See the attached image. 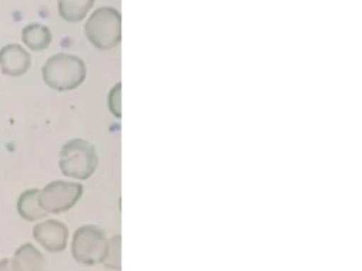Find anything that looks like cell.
<instances>
[{"label":"cell","mask_w":362,"mask_h":271,"mask_svg":"<svg viewBox=\"0 0 362 271\" xmlns=\"http://www.w3.org/2000/svg\"><path fill=\"white\" fill-rule=\"evenodd\" d=\"M88 69L83 59L69 53L52 55L42 68V78L48 87L57 91L78 88L86 80Z\"/></svg>","instance_id":"cell-1"},{"label":"cell","mask_w":362,"mask_h":271,"mask_svg":"<svg viewBox=\"0 0 362 271\" xmlns=\"http://www.w3.org/2000/svg\"><path fill=\"white\" fill-rule=\"evenodd\" d=\"M99 164L96 147L81 138L69 140L61 148L59 167L63 175L77 180H88Z\"/></svg>","instance_id":"cell-2"},{"label":"cell","mask_w":362,"mask_h":271,"mask_svg":"<svg viewBox=\"0 0 362 271\" xmlns=\"http://www.w3.org/2000/svg\"><path fill=\"white\" fill-rule=\"evenodd\" d=\"M84 33L99 50L116 48L122 42V15L112 6H100L88 17Z\"/></svg>","instance_id":"cell-3"},{"label":"cell","mask_w":362,"mask_h":271,"mask_svg":"<svg viewBox=\"0 0 362 271\" xmlns=\"http://www.w3.org/2000/svg\"><path fill=\"white\" fill-rule=\"evenodd\" d=\"M109 249L107 233L97 224H84L74 233L71 254L84 266L103 264Z\"/></svg>","instance_id":"cell-4"},{"label":"cell","mask_w":362,"mask_h":271,"mask_svg":"<svg viewBox=\"0 0 362 271\" xmlns=\"http://www.w3.org/2000/svg\"><path fill=\"white\" fill-rule=\"evenodd\" d=\"M83 194V186L79 182L54 180L40 191L39 203L48 214H61L71 210Z\"/></svg>","instance_id":"cell-5"},{"label":"cell","mask_w":362,"mask_h":271,"mask_svg":"<svg viewBox=\"0 0 362 271\" xmlns=\"http://www.w3.org/2000/svg\"><path fill=\"white\" fill-rule=\"evenodd\" d=\"M33 237L48 252L61 253L66 249L69 230L64 222L48 219L33 227Z\"/></svg>","instance_id":"cell-6"},{"label":"cell","mask_w":362,"mask_h":271,"mask_svg":"<svg viewBox=\"0 0 362 271\" xmlns=\"http://www.w3.org/2000/svg\"><path fill=\"white\" fill-rule=\"evenodd\" d=\"M30 66V53L21 44H7L0 50V69L5 76L11 78L24 76Z\"/></svg>","instance_id":"cell-7"},{"label":"cell","mask_w":362,"mask_h":271,"mask_svg":"<svg viewBox=\"0 0 362 271\" xmlns=\"http://www.w3.org/2000/svg\"><path fill=\"white\" fill-rule=\"evenodd\" d=\"M12 262L16 271L46 270L45 256L31 243H24L16 249Z\"/></svg>","instance_id":"cell-8"},{"label":"cell","mask_w":362,"mask_h":271,"mask_svg":"<svg viewBox=\"0 0 362 271\" xmlns=\"http://www.w3.org/2000/svg\"><path fill=\"white\" fill-rule=\"evenodd\" d=\"M40 188H30L21 194L18 200V214L29 222H37L47 217V212L42 209L39 203Z\"/></svg>","instance_id":"cell-9"},{"label":"cell","mask_w":362,"mask_h":271,"mask_svg":"<svg viewBox=\"0 0 362 271\" xmlns=\"http://www.w3.org/2000/svg\"><path fill=\"white\" fill-rule=\"evenodd\" d=\"M22 40L30 50L40 52L50 46L52 33L47 25L37 23H29L23 29Z\"/></svg>","instance_id":"cell-10"},{"label":"cell","mask_w":362,"mask_h":271,"mask_svg":"<svg viewBox=\"0 0 362 271\" xmlns=\"http://www.w3.org/2000/svg\"><path fill=\"white\" fill-rule=\"evenodd\" d=\"M94 4L95 0H59V14L67 23H80Z\"/></svg>","instance_id":"cell-11"},{"label":"cell","mask_w":362,"mask_h":271,"mask_svg":"<svg viewBox=\"0 0 362 271\" xmlns=\"http://www.w3.org/2000/svg\"><path fill=\"white\" fill-rule=\"evenodd\" d=\"M107 268L113 270L122 269V236L116 235L109 241V249L103 263Z\"/></svg>","instance_id":"cell-12"},{"label":"cell","mask_w":362,"mask_h":271,"mask_svg":"<svg viewBox=\"0 0 362 271\" xmlns=\"http://www.w3.org/2000/svg\"><path fill=\"white\" fill-rule=\"evenodd\" d=\"M107 104H109L110 112L116 118H122V83H117L111 89L107 97Z\"/></svg>","instance_id":"cell-13"},{"label":"cell","mask_w":362,"mask_h":271,"mask_svg":"<svg viewBox=\"0 0 362 271\" xmlns=\"http://www.w3.org/2000/svg\"><path fill=\"white\" fill-rule=\"evenodd\" d=\"M0 271H16L12 258H4L0 260Z\"/></svg>","instance_id":"cell-14"}]
</instances>
